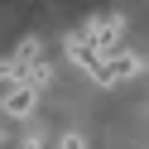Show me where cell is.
Returning <instances> with one entry per match:
<instances>
[{
	"instance_id": "277c9868",
	"label": "cell",
	"mask_w": 149,
	"mask_h": 149,
	"mask_svg": "<svg viewBox=\"0 0 149 149\" xmlns=\"http://www.w3.org/2000/svg\"><path fill=\"white\" fill-rule=\"evenodd\" d=\"M19 149H48V139H43V135H29V139H24Z\"/></svg>"
},
{
	"instance_id": "3957f363",
	"label": "cell",
	"mask_w": 149,
	"mask_h": 149,
	"mask_svg": "<svg viewBox=\"0 0 149 149\" xmlns=\"http://www.w3.org/2000/svg\"><path fill=\"white\" fill-rule=\"evenodd\" d=\"M53 149H87V139H82V135H58Z\"/></svg>"
},
{
	"instance_id": "7a4b0ae2",
	"label": "cell",
	"mask_w": 149,
	"mask_h": 149,
	"mask_svg": "<svg viewBox=\"0 0 149 149\" xmlns=\"http://www.w3.org/2000/svg\"><path fill=\"white\" fill-rule=\"evenodd\" d=\"M130 72H135V58H130V53H116V58L106 53V58H101L96 68H91V77H96L101 87H116V82H125Z\"/></svg>"
},
{
	"instance_id": "6da1fadb",
	"label": "cell",
	"mask_w": 149,
	"mask_h": 149,
	"mask_svg": "<svg viewBox=\"0 0 149 149\" xmlns=\"http://www.w3.org/2000/svg\"><path fill=\"white\" fill-rule=\"evenodd\" d=\"M0 106H5V116H10V120H29L34 106H39V91L24 87V82H15V87L5 91V101H0Z\"/></svg>"
}]
</instances>
